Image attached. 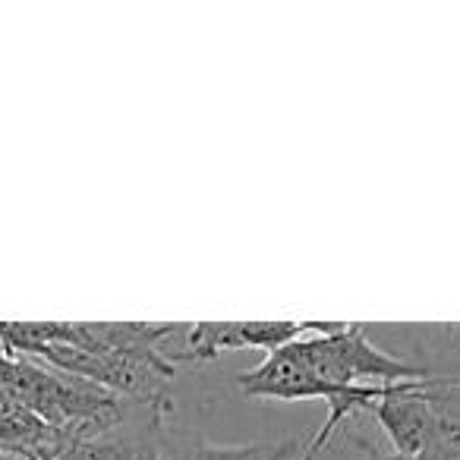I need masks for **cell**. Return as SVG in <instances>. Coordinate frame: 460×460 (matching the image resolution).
<instances>
[{
    "mask_svg": "<svg viewBox=\"0 0 460 460\" xmlns=\"http://www.w3.org/2000/svg\"><path fill=\"white\" fill-rule=\"evenodd\" d=\"M167 410L171 407H148L146 420L139 422H129L127 413V420L111 432L92 438H64V447L54 460H161V420Z\"/></svg>",
    "mask_w": 460,
    "mask_h": 460,
    "instance_id": "cell-1",
    "label": "cell"
},
{
    "mask_svg": "<svg viewBox=\"0 0 460 460\" xmlns=\"http://www.w3.org/2000/svg\"><path fill=\"white\" fill-rule=\"evenodd\" d=\"M237 388L246 397H256V401H332L341 388L319 382L313 372L303 366V359L294 353V347H284L275 350L250 372H240Z\"/></svg>",
    "mask_w": 460,
    "mask_h": 460,
    "instance_id": "cell-2",
    "label": "cell"
},
{
    "mask_svg": "<svg viewBox=\"0 0 460 460\" xmlns=\"http://www.w3.org/2000/svg\"><path fill=\"white\" fill-rule=\"evenodd\" d=\"M303 438L250 441V445H208V441H177L164 445L161 460H296Z\"/></svg>",
    "mask_w": 460,
    "mask_h": 460,
    "instance_id": "cell-3",
    "label": "cell"
},
{
    "mask_svg": "<svg viewBox=\"0 0 460 460\" xmlns=\"http://www.w3.org/2000/svg\"><path fill=\"white\" fill-rule=\"evenodd\" d=\"M353 441H357V447L363 451V460H416V457H401V454H394V451H382V447L359 438V435H353Z\"/></svg>",
    "mask_w": 460,
    "mask_h": 460,
    "instance_id": "cell-4",
    "label": "cell"
},
{
    "mask_svg": "<svg viewBox=\"0 0 460 460\" xmlns=\"http://www.w3.org/2000/svg\"><path fill=\"white\" fill-rule=\"evenodd\" d=\"M296 460H309V457H303V451H300V457H296Z\"/></svg>",
    "mask_w": 460,
    "mask_h": 460,
    "instance_id": "cell-5",
    "label": "cell"
},
{
    "mask_svg": "<svg viewBox=\"0 0 460 460\" xmlns=\"http://www.w3.org/2000/svg\"><path fill=\"white\" fill-rule=\"evenodd\" d=\"M457 328H460V325H457Z\"/></svg>",
    "mask_w": 460,
    "mask_h": 460,
    "instance_id": "cell-6",
    "label": "cell"
}]
</instances>
